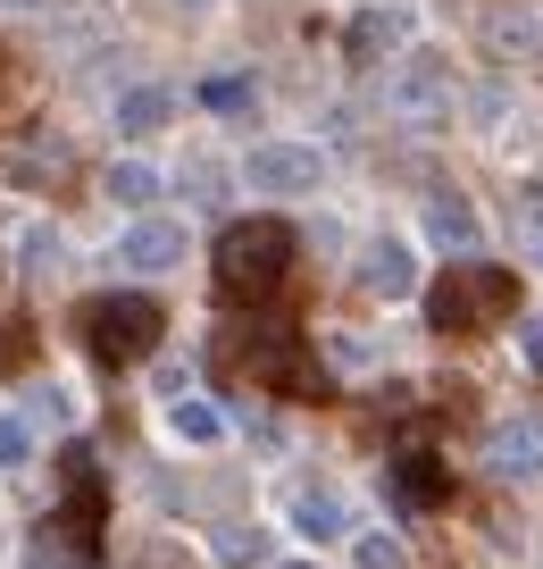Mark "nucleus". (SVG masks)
Wrapping results in <instances>:
<instances>
[{
	"mask_svg": "<svg viewBox=\"0 0 543 569\" xmlns=\"http://www.w3.org/2000/svg\"><path fill=\"white\" fill-rule=\"evenodd\" d=\"M218 360H227L243 386H276V393H293V402H318V393H326V369H318L310 336H301L293 319H251V327H234V336L218 343Z\"/></svg>",
	"mask_w": 543,
	"mask_h": 569,
	"instance_id": "f257e3e1",
	"label": "nucleus"
},
{
	"mask_svg": "<svg viewBox=\"0 0 543 569\" xmlns=\"http://www.w3.org/2000/svg\"><path fill=\"white\" fill-rule=\"evenodd\" d=\"M502 319H519V277L502 260H452L426 284V327L435 336H485Z\"/></svg>",
	"mask_w": 543,
	"mask_h": 569,
	"instance_id": "f03ea898",
	"label": "nucleus"
},
{
	"mask_svg": "<svg viewBox=\"0 0 543 569\" xmlns=\"http://www.w3.org/2000/svg\"><path fill=\"white\" fill-rule=\"evenodd\" d=\"M293 268V227L284 218H234L218 234V260H210V284L218 302H268Z\"/></svg>",
	"mask_w": 543,
	"mask_h": 569,
	"instance_id": "7ed1b4c3",
	"label": "nucleus"
},
{
	"mask_svg": "<svg viewBox=\"0 0 543 569\" xmlns=\"http://www.w3.org/2000/svg\"><path fill=\"white\" fill-rule=\"evenodd\" d=\"M76 327H84V352L101 360V369H134L142 352H159L168 310H159L151 293H92V302L76 310Z\"/></svg>",
	"mask_w": 543,
	"mask_h": 569,
	"instance_id": "20e7f679",
	"label": "nucleus"
},
{
	"mask_svg": "<svg viewBox=\"0 0 543 569\" xmlns=\"http://www.w3.org/2000/svg\"><path fill=\"white\" fill-rule=\"evenodd\" d=\"M452 101H460L452 59L402 51V59L385 68V118H393V126H443V118H452Z\"/></svg>",
	"mask_w": 543,
	"mask_h": 569,
	"instance_id": "39448f33",
	"label": "nucleus"
},
{
	"mask_svg": "<svg viewBox=\"0 0 543 569\" xmlns=\"http://www.w3.org/2000/svg\"><path fill=\"white\" fill-rule=\"evenodd\" d=\"M59 486H68V502H59V536L76 545V561H92V545H101V519H109V495H101V469H92L84 445L59 452Z\"/></svg>",
	"mask_w": 543,
	"mask_h": 569,
	"instance_id": "423d86ee",
	"label": "nucleus"
},
{
	"mask_svg": "<svg viewBox=\"0 0 543 569\" xmlns=\"http://www.w3.org/2000/svg\"><path fill=\"white\" fill-rule=\"evenodd\" d=\"M243 184H260V193H276V201L318 193V184H326V151H318V142H251Z\"/></svg>",
	"mask_w": 543,
	"mask_h": 569,
	"instance_id": "0eeeda50",
	"label": "nucleus"
},
{
	"mask_svg": "<svg viewBox=\"0 0 543 569\" xmlns=\"http://www.w3.org/2000/svg\"><path fill=\"white\" fill-rule=\"evenodd\" d=\"M476 42L493 59H535L543 51V9L535 0H493L485 18H476Z\"/></svg>",
	"mask_w": 543,
	"mask_h": 569,
	"instance_id": "6e6552de",
	"label": "nucleus"
},
{
	"mask_svg": "<svg viewBox=\"0 0 543 569\" xmlns=\"http://www.w3.org/2000/svg\"><path fill=\"white\" fill-rule=\"evenodd\" d=\"M118 260L134 268V277H159V268H175V260H184V218H168V210L134 218V227L118 234Z\"/></svg>",
	"mask_w": 543,
	"mask_h": 569,
	"instance_id": "1a4fd4ad",
	"label": "nucleus"
},
{
	"mask_svg": "<svg viewBox=\"0 0 543 569\" xmlns=\"http://www.w3.org/2000/svg\"><path fill=\"white\" fill-rule=\"evenodd\" d=\"M485 469L493 478H543V419L535 410H519V419H502L485 436Z\"/></svg>",
	"mask_w": 543,
	"mask_h": 569,
	"instance_id": "9d476101",
	"label": "nucleus"
},
{
	"mask_svg": "<svg viewBox=\"0 0 543 569\" xmlns=\"http://www.w3.org/2000/svg\"><path fill=\"white\" fill-rule=\"evenodd\" d=\"M410 284H419V260H410V243L376 234V243L360 251V293H369V302H402Z\"/></svg>",
	"mask_w": 543,
	"mask_h": 569,
	"instance_id": "9b49d317",
	"label": "nucleus"
},
{
	"mask_svg": "<svg viewBox=\"0 0 543 569\" xmlns=\"http://www.w3.org/2000/svg\"><path fill=\"white\" fill-rule=\"evenodd\" d=\"M168 118H175V92H168V84H125L118 109H109V126H118L125 142H151Z\"/></svg>",
	"mask_w": 543,
	"mask_h": 569,
	"instance_id": "f8f14e48",
	"label": "nucleus"
},
{
	"mask_svg": "<svg viewBox=\"0 0 543 569\" xmlns=\"http://www.w3.org/2000/svg\"><path fill=\"white\" fill-rule=\"evenodd\" d=\"M0 168L18 184H51V177H68V142L59 134H26V142H0Z\"/></svg>",
	"mask_w": 543,
	"mask_h": 569,
	"instance_id": "ddd939ff",
	"label": "nucleus"
},
{
	"mask_svg": "<svg viewBox=\"0 0 543 569\" xmlns=\"http://www.w3.org/2000/svg\"><path fill=\"white\" fill-rule=\"evenodd\" d=\"M393 502H402V511H426V502H452V469H435L426 452H402V461H393Z\"/></svg>",
	"mask_w": 543,
	"mask_h": 569,
	"instance_id": "4468645a",
	"label": "nucleus"
},
{
	"mask_svg": "<svg viewBox=\"0 0 543 569\" xmlns=\"http://www.w3.org/2000/svg\"><path fill=\"white\" fill-rule=\"evenodd\" d=\"M426 234H435L443 251H476V210H469V193L435 184V193H426Z\"/></svg>",
	"mask_w": 543,
	"mask_h": 569,
	"instance_id": "2eb2a0df",
	"label": "nucleus"
},
{
	"mask_svg": "<svg viewBox=\"0 0 543 569\" xmlns=\"http://www.w3.org/2000/svg\"><path fill=\"white\" fill-rule=\"evenodd\" d=\"M159 193H168V177H159L151 160H118V168H109V201H118V210L151 218V210H159Z\"/></svg>",
	"mask_w": 543,
	"mask_h": 569,
	"instance_id": "dca6fc26",
	"label": "nucleus"
},
{
	"mask_svg": "<svg viewBox=\"0 0 543 569\" xmlns=\"http://www.w3.org/2000/svg\"><path fill=\"white\" fill-rule=\"evenodd\" d=\"M168 436L175 445H218V436H227V410L201 402V393H168Z\"/></svg>",
	"mask_w": 543,
	"mask_h": 569,
	"instance_id": "f3484780",
	"label": "nucleus"
},
{
	"mask_svg": "<svg viewBox=\"0 0 543 569\" xmlns=\"http://www.w3.org/2000/svg\"><path fill=\"white\" fill-rule=\"evenodd\" d=\"M293 528L310 536V545H334V536H343V495H326V486L293 495Z\"/></svg>",
	"mask_w": 543,
	"mask_h": 569,
	"instance_id": "a211bd4d",
	"label": "nucleus"
},
{
	"mask_svg": "<svg viewBox=\"0 0 543 569\" xmlns=\"http://www.w3.org/2000/svg\"><path fill=\"white\" fill-rule=\"evenodd\" d=\"M393 42H402V18H385V9H369V18H351V59H385Z\"/></svg>",
	"mask_w": 543,
	"mask_h": 569,
	"instance_id": "6ab92c4d",
	"label": "nucleus"
},
{
	"mask_svg": "<svg viewBox=\"0 0 543 569\" xmlns=\"http://www.w3.org/2000/svg\"><path fill=\"white\" fill-rule=\"evenodd\" d=\"M510 218H519V243L543 260V177H526L519 193H510Z\"/></svg>",
	"mask_w": 543,
	"mask_h": 569,
	"instance_id": "aec40b11",
	"label": "nucleus"
},
{
	"mask_svg": "<svg viewBox=\"0 0 543 569\" xmlns=\"http://www.w3.org/2000/svg\"><path fill=\"white\" fill-rule=\"evenodd\" d=\"M26 461H34V427L18 410H0V469H26Z\"/></svg>",
	"mask_w": 543,
	"mask_h": 569,
	"instance_id": "412c9836",
	"label": "nucleus"
},
{
	"mask_svg": "<svg viewBox=\"0 0 543 569\" xmlns=\"http://www.w3.org/2000/svg\"><path fill=\"white\" fill-rule=\"evenodd\" d=\"M201 101H210V109H251V101H260V84H251V76H210Z\"/></svg>",
	"mask_w": 543,
	"mask_h": 569,
	"instance_id": "4be33fe9",
	"label": "nucleus"
},
{
	"mask_svg": "<svg viewBox=\"0 0 543 569\" xmlns=\"http://www.w3.org/2000/svg\"><path fill=\"white\" fill-rule=\"evenodd\" d=\"M59 268V227H26V277Z\"/></svg>",
	"mask_w": 543,
	"mask_h": 569,
	"instance_id": "5701e85b",
	"label": "nucleus"
},
{
	"mask_svg": "<svg viewBox=\"0 0 543 569\" xmlns=\"http://www.w3.org/2000/svg\"><path fill=\"white\" fill-rule=\"evenodd\" d=\"M26 343H34V336H26V319H18V310H0V360H9V369L26 360Z\"/></svg>",
	"mask_w": 543,
	"mask_h": 569,
	"instance_id": "b1692460",
	"label": "nucleus"
},
{
	"mask_svg": "<svg viewBox=\"0 0 543 569\" xmlns=\"http://www.w3.org/2000/svg\"><path fill=\"white\" fill-rule=\"evenodd\" d=\"M34 410H42V419H76V402H68L59 377H42V386H34Z\"/></svg>",
	"mask_w": 543,
	"mask_h": 569,
	"instance_id": "393cba45",
	"label": "nucleus"
},
{
	"mask_svg": "<svg viewBox=\"0 0 543 569\" xmlns=\"http://www.w3.org/2000/svg\"><path fill=\"white\" fill-rule=\"evenodd\" d=\"M360 569H402V552H393L385 536H360Z\"/></svg>",
	"mask_w": 543,
	"mask_h": 569,
	"instance_id": "a878e982",
	"label": "nucleus"
},
{
	"mask_svg": "<svg viewBox=\"0 0 543 569\" xmlns=\"http://www.w3.org/2000/svg\"><path fill=\"white\" fill-rule=\"evenodd\" d=\"M134 569H193V561H184L175 545H142V552H134Z\"/></svg>",
	"mask_w": 543,
	"mask_h": 569,
	"instance_id": "bb28decb",
	"label": "nucleus"
},
{
	"mask_svg": "<svg viewBox=\"0 0 543 569\" xmlns=\"http://www.w3.org/2000/svg\"><path fill=\"white\" fill-rule=\"evenodd\" d=\"M519 336H526V360L543 369V319H519Z\"/></svg>",
	"mask_w": 543,
	"mask_h": 569,
	"instance_id": "cd10ccee",
	"label": "nucleus"
},
{
	"mask_svg": "<svg viewBox=\"0 0 543 569\" xmlns=\"http://www.w3.org/2000/svg\"><path fill=\"white\" fill-rule=\"evenodd\" d=\"M268 569H318V561H268Z\"/></svg>",
	"mask_w": 543,
	"mask_h": 569,
	"instance_id": "c85d7f7f",
	"label": "nucleus"
},
{
	"mask_svg": "<svg viewBox=\"0 0 543 569\" xmlns=\"http://www.w3.org/2000/svg\"><path fill=\"white\" fill-rule=\"evenodd\" d=\"M0 9H42V0H0Z\"/></svg>",
	"mask_w": 543,
	"mask_h": 569,
	"instance_id": "c756f323",
	"label": "nucleus"
},
{
	"mask_svg": "<svg viewBox=\"0 0 543 569\" xmlns=\"http://www.w3.org/2000/svg\"><path fill=\"white\" fill-rule=\"evenodd\" d=\"M535 569H543V561H535Z\"/></svg>",
	"mask_w": 543,
	"mask_h": 569,
	"instance_id": "7c9ffc66",
	"label": "nucleus"
}]
</instances>
